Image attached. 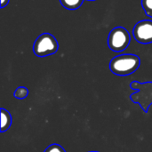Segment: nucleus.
Instances as JSON below:
<instances>
[{
    "label": "nucleus",
    "instance_id": "9b49d317",
    "mask_svg": "<svg viewBox=\"0 0 152 152\" xmlns=\"http://www.w3.org/2000/svg\"><path fill=\"white\" fill-rule=\"evenodd\" d=\"M9 1H10V0H1V8L5 7V6L8 4Z\"/></svg>",
    "mask_w": 152,
    "mask_h": 152
},
{
    "label": "nucleus",
    "instance_id": "f8f14e48",
    "mask_svg": "<svg viewBox=\"0 0 152 152\" xmlns=\"http://www.w3.org/2000/svg\"><path fill=\"white\" fill-rule=\"evenodd\" d=\"M87 1H96V0H87Z\"/></svg>",
    "mask_w": 152,
    "mask_h": 152
},
{
    "label": "nucleus",
    "instance_id": "ddd939ff",
    "mask_svg": "<svg viewBox=\"0 0 152 152\" xmlns=\"http://www.w3.org/2000/svg\"><path fill=\"white\" fill-rule=\"evenodd\" d=\"M89 152H99V151H89Z\"/></svg>",
    "mask_w": 152,
    "mask_h": 152
},
{
    "label": "nucleus",
    "instance_id": "f257e3e1",
    "mask_svg": "<svg viewBox=\"0 0 152 152\" xmlns=\"http://www.w3.org/2000/svg\"><path fill=\"white\" fill-rule=\"evenodd\" d=\"M141 64L135 54H121L114 57L110 62V71L117 76H128L135 72Z\"/></svg>",
    "mask_w": 152,
    "mask_h": 152
},
{
    "label": "nucleus",
    "instance_id": "423d86ee",
    "mask_svg": "<svg viewBox=\"0 0 152 152\" xmlns=\"http://www.w3.org/2000/svg\"><path fill=\"white\" fill-rule=\"evenodd\" d=\"M12 125V117L8 110L1 109V133L7 131Z\"/></svg>",
    "mask_w": 152,
    "mask_h": 152
},
{
    "label": "nucleus",
    "instance_id": "6e6552de",
    "mask_svg": "<svg viewBox=\"0 0 152 152\" xmlns=\"http://www.w3.org/2000/svg\"><path fill=\"white\" fill-rule=\"evenodd\" d=\"M28 94V90L24 87V86H20L18 87L14 93H13V96L16 98V99H19V100H23L25 99Z\"/></svg>",
    "mask_w": 152,
    "mask_h": 152
},
{
    "label": "nucleus",
    "instance_id": "0eeeda50",
    "mask_svg": "<svg viewBox=\"0 0 152 152\" xmlns=\"http://www.w3.org/2000/svg\"><path fill=\"white\" fill-rule=\"evenodd\" d=\"M85 0H60L61 5L68 10H77L78 9Z\"/></svg>",
    "mask_w": 152,
    "mask_h": 152
},
{
    "label": "nucleus",
    "instance_id": "9d476101",
    "mask_svg": "<svg viewBox=\"0 0 152 152\" xmlns=\"http://www.w3.org/2000/svg\"><path fill=\"white\" fill-rule=\"evenodd\" d=\"M44 152H66V151L60 145L57 143H53L49 145Z\"/></svg>",
    "mask_w": 152,
    "mask_h": 152
},
{
    "label": "nucleus",
    "instance_id": "7ed1b4c3",
    "mask_svg": "<svg viewBox=\"0 0 152 152\" xmlns=\"http://www.w3.org/2000/svg\"><path fill=\"white\" fill-rule=\"evenodd\" d=\"M59 49L56 38L50 33L41 34L35 41L33 52L38 57H45L55 53Z\"/></svg>",
    "mask_w": 152,
    "mask_h": 152
},
{
    "label": "nucleus",
    "instance_id": "20e7f679",
    "mask_svg": "<svg viewBox=\"0 0 152 152\" xmlns=\"http://www.w3.org/2000/svg\"><path fill=\"white\" fill-rule=\"evenodd\" d=\"M130 40V34L125 28L116 27L109 34L108 45L111 51L119 53L128 47Z\"/></svg>",
    "mask_w": 152,
    "mask_h": 152
},
{
    "label": "nucleus",
    "instance_id": "39448f33",
    "mask_svg": "<svg viewBox=\"0 0 152 152\" xmlns=\"http://www.w3.org/2000/svg\"><path fill=\"white\" fill-rule=\"evenodd\" d=\"M133 35L134 39L143 45L152 43V20H143L137 22L134 28Z\"/></svg>",
    "mask_w": 152,
    "mask_h": 152
},
{
    "label": "nucleus",
    "instance_id": "f03ea898",
    "mask_svg": "<svg viewBox=\"0 0 152 152\" xmlns=\"http://www.w3.org/2000/svg\"><path fill=\"white\" fill-rule=\"evenodd\" d=\"M130 87L136 91V93L131 94L130 99L133 102L139 104L143 111L147 113L152 105V82L140 83L133 81L130 84Z\"/></svg>",
    "mask_w": 152,
    "mask_h": 152
},
{
    "label": "nucleus",
    "instance_id": "1a4fd4ad",
    "mask_svg": "<svg viewBox=\"0 0 152 152\" xmlns=\"http://www.w3.org/2000/svg\"><path fill=\"white\" fill-rule=\"evenodd\" d=\"M142 6L146 15L152 18V0H142Z\"/></svg>",
    "mask_w": 152,
    "mask_h": 152
}]
</instances>
